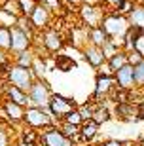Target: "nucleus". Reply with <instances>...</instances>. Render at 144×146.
Wrapping results in <instances>:
<instances>
[{
    "instance_id": "1",
    "label": "nucleus",
    "mask_w": 144,
    "mask_h": 146,
    "mask_svg": "<svg viewBox=\"0 0 144 146\" xmlns=\"http://www.w3.org/2000/svg\"><path fill=\"white\" fill-rule=\"evenodd\" d=\"M101 27L104 29V33L108 34L110 40H116V42L121 44L123 38H125V34H127V31L131 29V25H129L127 17L119 15V13L114 10V11H104Z\"/></svg>"
},
{
    "instance_id": "2",
    "label": "nucleus",
    "mask_w": 144,
    "mask_h": 146,
    "mask_svg": "<svg viewBox=\"0 0 144 146\" xmlns=\"http://www.w3.org/2000/svg\"><path fill=\"white\" fill-rule=\"evenodd\" d=\"M72 110H78V103H76L74 99L64 97L61 93L53 91V95L49 99V104H48V112H49V116L53 118L55 123H61Z\"/></svg>"
},
{
    "instance_id": "3",
    "label": "nucleus",
    "mask_w": 144,
    "mask_h": 146,
    "mask_svg": "<svg viewBox=\"0 0 144 146\" xmlns=\"http://www.w3.org/2000/svg\"><path fill=\"white\" fill-rule=\"evenodd\" d=\"M23 125L29 129L40 131L49 127V125H59L53 121V118L49 116L48 108H36V106H27L25 108V118H23Z\"/></svg>"
},
{
    "instance_id": "4",
    "label": "nucleus",
    "mask_w": 144,
    "mask_h": 146,
    "mask_svg": "<svg viewBox=\"0 0 144 146\" xmlns=\"http://www.w3.org/2000/svg\"><path fill=\"white\" fill-rule=\"evenodd\" d=\"M4 78H6V82H8L10 86L19 87V89L25 91V93L31 91L32 84H34V80H36L31 68H23V66H17V65H13V63L10 65V68H8V72H6Z\"/></svg>"
},
{
    "instance_id": "5",
    "label": "nucleus",
    "mask_w": 144,
    "mask_h": 146,
    "mask_svg": "<svg viewBox=\"0 0 144 146\" xmlns=\"http://www.w3.org/2000/svg\"><path fill=\"white\" fill-rule=\"evenodd\" d=\"M51 95H53V89H51V86L48 84L46 78H42V80H34L31 91H29L31 106H36V108H48Z\"/></svg>"
},
{
    "instance_id": "6",
    "label": "nucleus",
    "mask_w": 144,
    "mask_h": 146,
    "mask_svg": "<svg viewBox=\"0 0 144 146\" xmlns=\"http://www.w3.org/2000/svg\"><path fill=\"white\" fill-rule=\"evenodd\" d=\"M38 34L42 36V46H44V49H46L49 55L61 53V49L66 46L64 36L61 34V31L55 29V27H48L46 31H42V33H38Z\"/></svg>"
},
{
    "instance_id": "7",
    "label": "nucleus",
    "mask_w": 144,
    "mask_h": 146,
    "mask_svg": "<svg viewBox=\"0 0 144 146\" xmlns=\"http://www.w3.org/2000/svg\"><path fill=\"white\" fill-rule=\"evenodd\" d=\"M38 146H74V144L61 133L59 125H49V127L40 131Z\"/></svg>"
},
{
    "instance_id": "8",
    "label": "nucleus",
    "mask_w": 144,
    "mask_h": 146,
    "mask_svg": "<svg viewBox=\"0 0 144 146\" xmlns=\"http://www.w3.org/2000/svg\"><path fill=\"white\" fill-rule=\"evenodd\" d=\"M78 15H80V21L86 29H93L99 27L104 17V10L101 6H89V4H82L78 8Z\"/></svg>"
},
{
    "instance_id": "9",
    "label": "nucleus",
    "mask_w": 144,
    "mask_h": 146,
    "mask_svg": "<svg viewBox=\"0 0 144 146\" xmlns=\"http://www.w3.org/2000/svg\"><path fill=\"white\" fill-rule=\"evenodd\" d=\"M116 87V80L114 78H108V76H101L97 74L95 78V89H93V95H91V101H95L97 104H104L102 101H106L110 91Z\"/></svg>"
},
{
    "instance_id": "10",
    "label": "nucleus",
    "mask_w": 144,
    "mask_h": 146,
    "mask_svg": "<svg viewBox=\"0 0 144 146\" xmlns=\"http://www.w3.org/2000/svg\"><path fill=\"white\" fill-rule=\"evenodd\" d=\"M53 13L46 8V6H42L40 2H38V6L34 8V11L31 13V19L32 25H34V29H36L38 33H42V31H46L48 27H51V23H53Z\"/></svg>"
},
{
    "instance_id": "11",
    "label": "nucleus",
    "mask_w": 144,
    "mask_h": 146,
    "mask_svg": "<svg viewBox=\"0 0 144 146\" xmlns=\"http://www.w3.org/2000/svg\"><path fill=\"white\" fill-rule=\"evenodd\" d=\"M0 110H2L6 121H8L10 125H21L23 123V118H25V108H23V106H19V104H15V103H11V101L2 99Z\"/></svg>"
},
{
    "instance_id": "12",
    "label": "nucleus",
    "mask_w": 144,
    "mask_h": 146,
    "mask_svg": "<svg viewBox=\"0 0 144 146\" xmlns=\"http://www.w3.org/2000/svg\"><path fill=\"white\" fill-rule=\"evenodd\" d=\"M32 44L34 42H32L27 34H23L17 27H11V42H10V55L11 57L17 55V53H23V51L32 49Z\"/></svg>"
},
{
    "instance_id": "13",
    "label": "nucleus",
    "mask_w": 144,
    "mask_h": 146,
    "mask_svg": "<svg viewBox=\"0 0 144 146\" xmlns=\"http://www.w3.org/2000/svg\"><path fill=\"white\" fill-rule=\"evenodd\" d=\"M114 80H116V86L125 89V91H133L137 89V84H135V66L125 65L123 68L114 74Z\"/></svg>"
},
{
    "instance_id": "14",
    "label": "nucleus",
    "mask_w": 144,
    "mask_h": 146,
    "mask_svg": "<svg viewBox=\"0 0 144 146\" xmlns=\"http://www.w3.org/2000/svg\"><path fill=\"white\" fill-rule=\"evenodd\" d=\"M82 55H84V61H86L91 68H95V70H99V68L106 63V57L102 53V49L95 48V46H89V44L82 48Z\"/></svg>"
},
{
    "instance_id": "15",
    "label": "nucleus",
    "mask_w": 144,
    "mask_h": 146,
    "mask_svg": "<svg viewBox=\"0 0 144 146\" xmlns=\"http://www.w3.org/2000/svg\"><path fill=\"white\" fill-rule=\"evenodd\" d=\"M112 116H116V118L121 119V121H133V123H139V121H140V119L137 118V104H135V103L114 104Z\"/></svg>"
},
{
    "instance_id": "16",
    "label": "nucleus",
    "mask_w": 144,
    "mask_h": 146,
    "mask_svg": "<svg viewBox=\"0 0 144 146\" xmlns=\"http://www.w3.org/2000/svg\"><path fill=\"white\" fill-rule=\"evenodd\" d=\"M110 38L108 34L104 33V29L99 25V27H93V29H87V44L89 46H95V48H104V44L108 42Z\"/></svg>"
},
{
    "instance_id": "17",
    "label": "nucleus",
    "mask_w": 144,
    "mask_h": 146,
    "mask_svg": "<svg viewBox=\"0 0 144 146\" xmlns=\"http://www.w3.org/2000/svg\"><path fill=\"white\" fill-rule=\"evenodd\" d=\"M99 129H101V125H97L93 119L84 121V123L80 125V137H82V141L86 142V144H91V142L99 137Z\"/></svg>"
},
{
    "instance_id": "18",
    "label": "nucleus",
    "mask_w": 144,
    "mask_h": 146,
    "mask_svg": "<svg viewBox=\"0 0 144 146\" xmlns=\"http://www.w3.org/2000/svg\"><path fill=\"white\" fill-rule=\"evenodd\" d=\"M34 59H36L34 49H29V51H23V53H17V55H13V57H11L13 65L23 66V68H32V65H34Z\"/></svg>"
},
{
    "instance_id": "19",
    "label": "nucleus",
    "mask_w": 144,
    "mask_h": 146,
    "mask_svg": "<svg viewBox=\"0 0 144 146\" xmlns=\"http://www.w3.org/2000/svg\"><path fill=\"white\" fill-rule=\"evenodd\" d=\"M55 59V70H61V72H70L72 68H76V61L70 57V55H64V53H57L53 55Z\"/></svg>"
},
{
    "instance_id": "20",
    "label": "nucleus",
    "mask_w": 144,
    "mask_h": 146,
    "mask_svg": "<svg viewBox=\"0 0 144 146\" xmlns=\"http://www.w3.org/2000/svg\"><path fill=\"white\" fill-rule=\"evenodd\" d=\"M15 27L21 31L23 34H27L29 38H31L32 42L36 40V36H38V31L34 29V25H32V21L29 19V17H25V15H21L19 19H17V23H15Z\"/></svg>"
},
{
    "instance_id": "21",
    "label": "nucleus",
    "mask_w": 144,
    "mask_h": 146,
    "mask_svg": "<svg viewBox=\"0 0 144 146\" xmlns=\"http://www.w3.org/2000/svg\"><path fill=\"white\" fill-rule=\"evenodd\" d=\"M106 63L110 65V68H112L114 72H117L119 68H123L125 65H129V63H127V51L119 49V51H117V53H114L112 57H108Z\"/></svg>"
},
{
    "instance_id": "22",
    "label": "nucleus",
    "mask_w": 144,
    "mask_h": 146,
    "mask_svg": "<svg viewBox=\"0 0 144 146\" xmlns=\"http://www.w3.org/2000/svg\"><path fill=\"white\" fill-rule=\"evenodd\" d=\"M112 112H110V108H108L106 104H99L95 110V114H93V121H95L97 125H104L108 123L110 119H112Z\"/></svg>"
},
{
    "instance_id": "23",
    "label": "nucleus",
    "mask_w": 144,
    "mask_h": 146,
    "mask_svg": "<svg viewBox=\"0 0 144 146\" xmlns=\"http://www.w3.org/2000/svg\"><path fill=\"white\" fill-rule=\"evenodd\" d=\"M127 19H129V25H131V27H139V29L144 31V6L142 4L137 6V8L131 11V15H129Z\"/></svg>"
},
{
    "instance_id": "24",
    "label": "nucleus",
    "mask_w": 144,
    "mask_h": 146,
    "mask_svg": "<svg viewBox=\"0 0 144 146\" xmlns=\"http://www.w3.org/2000/svg\"><path fill=\"white\" fill-rule=\"evenodd\" d=\"M0 10H4L6 13H10L13 17H21V8H19V0H4L0 4Z\"/></svg>"
},
{
    "instance_id": "25",
    "label": "nucleus",
    "mask_w": 144,
    "mask_h": 146,
    "mask_svg": "<svg viewBox=\"0 0 144 146\" xmlns=\"http://www.w3.org/2000/svg\"><path fill=\"white\" fill-rule=\"evenodd\" d=\"M38 139H40V133L34 129H29V127H25L19 135V141L27 142V144H38Z\"/></svg>"
},
{
    "instance_id": "26",
    "label": "nucleus",
    "mask_w": 144,
    "mask_h": 146,
    "mask_svg": "<svg viewBox=\"0 0 144 146\" xmlns=\"http://www.w3.org/2000/svg\"><path fill=\"white\" fill-rule=\"evenodd\" d=\"M59 129H61V133H63L68 141H74L76 137L80 135V127H76V125H68V123H64V121L59 123Z\"/></svg>"
},
{
    "instance_id": "27",
    "label": "nucleus",
    "mask_w": 144,
    "mask_h": 146,
    "mask_svg": "<svg viewBox=\"0 0 144 146\" xmlns=\"http://www.w3.org/2000/svg\"><path fill=\"white\" fill-rule=\"evenodd\" d=\"M137 8V4H135V0H121V4L116 8V11L119 13V15L123 17H129L131 15V11Z\"/></svg>"
},
{
    "instance_id": "28",
    "label": "nucleus",
    "mask_w": 144,
    "mask_h": 146,
    "mask_svg": "<svg viewBox=\"0 0 144 146\" xmlns=\"http://www.w3.org/2000/svg\"><path fill=\"white\" fill-rule=\"evenodd\" d=\"M10 42H11V29L0 27V49L10 51Z\"/></svg>"
},
{
    "instance_id": "29",
    "label": "nucleus",
    "mask_w": 144,
    "mask_h": 146,
    "mask_svg": "<svg viewBox=\"0 0 144 146\" xmlns=\"http://www.w3.org/2000/svg\"><path fill=\"white\" fill-rule=\"evenodd\" d=\"M38 6V0H19V8H21V15L31 17L34 8Z\"/></svg>"
},
{
    "instance_id": "30",
    "label": "nucleus",
    "mask_w": 144,
    "mask_h": 146,
    "mask_svg": "<svg viewBox=\"0 0 144 146\" xmlns=\"http://www.w3.org/2000/svg\"><path fill=\"white\" fill-rule=\"evenodd\" d=\"M38 2H40L42 6H46L53 15H55V13H59V11L63 10V6H64L63 0H38Z\"/></svg>"
},
{
    "instance_id": "31",
    "label": "nucleus",
    "mask_w": 144,
    "mask_h": 146,
    "mask_svg": "<svg viewBox=\"0 0 144 146\" xmlns=\"http://www.w3.org/2000/svg\"><path fill=\"white\" fill-rule=\"evenodd\" d=\"M121 49V44L119 42H116V40H108L106 44H104V48H102V53H104V57H112L114 53H117Z\"/></svg>"
},
{
    "instance_id": "32",
    "label": "nucleus",
    "mask_w": 144,
    "mask_h": 146,
    "mask_svg": "<svg viewBox=\"0 0 144 146\" xmlns=\"http://www.w3.org/2000/svg\"><path fill=\"white\" fill-rule=\"evenodd\" d=\"M17 19H19V17H13V15H10V13H6L4 10H0V27H8V29L15 27Z\"/></svg>"
},
{
    "instance_id": "33",
    "label": "nucleus",
    "mask_w": 144,
    "mask_h": 146,
    "mask_svg": "<svg viewBox=\"0 0 144 146\" xmlns=\"http://www.w3.org/2000/svg\"><path fill=\"white\" fill-rule=\"evenodd\" d=\"M135 84L137 87H144V59L135 66Z\"/></svg>"
},
{
    "instance_id": "34",
    "label": "nucleus",
    "mask_w": 144,
    "mask_h": 146,
    "mask_svg": "<svg viewBox=\"0 0 144 146\" xmlns=\"http://www.w3.org/2000/svg\"><path fill=\"white\" fill-rule=\"evenodd\" d=\"M63 121H64V123H68V125H76V127H80V125L84 123V119H82V116H80L78 110H72V112L63 119Z\"/></svg>"
},
{
    "instance_id": "35",
    "label": "nucleus",
    "mask_w": 144,
    "mask_h": 146,
    "mask_svg": "<svg viewBox=\"0 0 144 146\" xmlns=\"http://www.w3.org/2000/svg\"><path fill=\"white\" fill-rule=\"evenodd\" d=\"M101 146H135L133 141H119V139H104Z\"/></svg>"
},
{
    "instance_id": "36",
    "label": "nucleus",
    "mask_w": 144,
    "mask_h": 146,
    "mask_svg": "<svg viewBox=\"0 0 144 146\" xmlns=\"http://www.w3.org/2000/svg\"><path fill=\"white\" fill-rule=\"evenodd\" d=\"M121 4V0H101V8L104 11H114V8Z\"/></svg>"
},
{
    "instance_id": "37",
    "label": "nucleus",
    "mask_w": 144,
    "mask_h": 146,
    "mask_svg": "<svg viewBox=\"0 0 144 146\" xmlns=\"http://www.w3.org/2000/svg\"><path fill=\"white\" fill-rule=\"evenodd\" d=\"M142 59H144V57H142V55H140V53H137L135 49H133V51H129V53H127V63H129V65H131V66H137V65H139V63H140V61H142Z\"/></svg>"
},
{
    "instance_id": "38",
    "label": "nucleus",
    "mask_w": 144,
    "mask_h": 146,
    "mask_svg": "<svg viewBox=\"0 0 144 146\" xmlns=\"http://www.w3.org/2000/svg\"><path fill=\"white\" fill-rule=\"evenodd\" d=\"M97 74H101V76H108V78H114V74H116V72H114L112 68H110V65H108V63H104V65H102L101 68H99V72H97Z\"/></svg>"
},
{
    "instance_id": "39",
    "label": "nucleus",
    "mask_w": 144,
    "mask_h": 146,
    "mask_svg": "<svg viewBox=\"0 0 144 146\" xmlns=\"http://www.w3.org/2000/svg\"><path fill=\"white\" fill-rule=\"evenodd\" d=\"M135 51H137V53H140L144 57V33L137 38V42H135Z\"/></svg>"
},
{
    "instance_id": "40",
    "label": "nucleus",
    "mask_w": 144,
    "mask_h": 146,
    "mask_svg": "<svg viewBox=\"0 0 144 146\" xmlns=\"http://www.w3.org/2000/svg\"><path fill=\"white\" fill-rule=\"evenodd\" d=\"M0 146H10V135L4 129H0Z\"/></svg>"
},
{
    "instance_id": "41",
    "label": "nucleus",
    "mask_w": 144,
    "mask_h": 146,
    "mask_svg": "<svg viewBox=\"0 0 144 146\" xmlns=\"http://www.w3.org/2000/svg\"><path fill=\"white\" fill-rule=\"evenodd\" d=\"M137 118H139L140 121H144V103L142 101L137 103Z\"/></svg>"
},
{
    "instance_id": "42",
    "label": "nucleus",
    "mask_w": 144,
    "mask_h": 146,
    "mask_svg": "<svg viewBox=\"0 0 144 146\" xmlns=\"http://www.w3.org/2000/svg\"><path fill=\"white\" fill-rule=\"evenodd\" d=\"M63 2H64V4H68V6H72L74 10H78V8L84 4V0H63Z\"/></svg>"
},
{
    "instance_id": "43",
    "label": "nucleus",
    "mask_w": 144,
    "mask_h": 146,
    "mask_svg": "<svg viewBox=\"0 0 144 146\" xmlns=\"http://www.w3.org/2000/svg\"><path fill=\"white\" fill-rule=\"evenodd\" d=\"M84 4H89V6H101V0H84Z\"/></svg>"
},
{
    "instance_id": "44",
    "label": "nucleus",
    "mask_w": 144,
    "mask_h": 146,
    "mask_svg": "<svg viewBox=\"0 0 144 146\" xmlns=\"http://www.w3.org/2000/svg\"><path fill=\"white\" fill-rule=\"evenodd\" d=\"M139 91H140V101L144 103V87H139Z\"/></svg>"
},
{
    "instance_id": "45",
    "label": "nucleus",
    "mask_w": 144,
    "mask_h": 146,
    "mask_svg": "<svg viewBox=\"0 0 144 146\" xmlns=\"http://www.w3.org/2000/svg\"><path fill=\"white\" fill-rule=\"evenodd\" d=\"M139 142H140V146H144V135H140V139H139Z\"/></svg>"
},
{
    "instance_id": "46",
    "label": "nucleus",
    "mask_w": 144,
    "mask_h": 146,
    "mask_svg": "<svg viewBox=\"0 0 144 146\" xmlns=\"http://www.w3.org/2000/svg\"><path fill=\"white\" fill-rule=\"evenodd\" d=\"M86 146H101V144H95V142H91V144H86Z\"/></svg>"
},
{
    "instance_id": "47",
    "label": "nucleus",
    "mask_w": 144,
    "mask_h": 146,
    "mask_svg": "<svg viewBox=\"0 0 144 146\" xmlns=\"http://www.w3.org/2000/svg\"><path fill=\"white\" fill-rule=\"evenodd\" d=\"M0 104H2V97H0Z\"/></svg>"
}]
</instances>
